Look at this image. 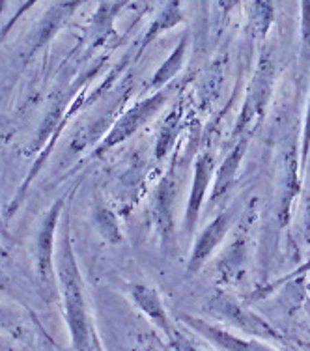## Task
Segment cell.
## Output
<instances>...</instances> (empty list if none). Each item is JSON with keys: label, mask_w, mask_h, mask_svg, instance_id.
I'll use <instances>...</instances> for the list:
<instances>
[{"label": "cell", "mask_w": 310, "mask_h": 351, "mask_svg": "<svg viewBox=\"0 0 310 351\" xmlns=\"http://www.w3.org/2000/svg\"><path fill=\"white\" fill-rule=\"evenodd\" d=\"M232 223H234V213L232 211H223L221 215H217L204 228V232H200V236L196 237L193 252H191L189 265H187L189 273L200 271L204 263L208 262V258L215 252L217 247L223 243V239L228 234Z\"/></svg>", "instance_id": "52a82bcc"}, {"label": "cell", "mask_w": 310, "mask_h": 351, "mask_svg": "<svg viewBox=\"0 0 310 351\" xmlns=\"http://www.w3.org/2000/svg\"><path fill=\"white\" fill-rule=\"evenodd\" d=\"M309 149H310V99H309V107H307V118H305L303 135H301V172H305V167H307Z\"/></svg>", "instance_id": "ac0fdd59"}, {"label": "cell", "mask_w": 310, "mask_h": 351, "mask_svg": "<svg viewBox=\"0 0 310 351\" xmlns=\"http://www.w3.org/2000/svg\"><path fill=\"white\" fill-rule=\"evenodd\" d=\"M245 149H247V138H241L237 142V146H234V149L230 152L228 157L224 159L223 165L219 167L215 182H213V187H211V196H209L211 202L221 198L232 187V183L236 182L237 170H239V165H241L243 156H245Z\"/></svg>", "instance_id": "30bf717a"}, {"label": "cell", "mask_w": 310, "mask_h": 351, "mask_svg": "<svg viewBox=\"0 0 310 351\" xmlns=\"http://www.w3.org/2000/svg\"><path fill=\"white\" fill-rule=\"evenodd\" d=\"M169 92V88H161V90H157L152 97H148L146 101L136 103L135 107L129 108L128 112L121 116L120 120L112 125L110 133L105 136V141H103L102 144V152L112 148L116 144H120V142L126 141L128 136L133 135L135 131H139V129L148 122L150 118L163 107V103L167 101Z\"/></svg>", "instance_id": "277c9868"}, {"label": "cell", "mask_w": 310, "mask_h": 351, "mask_svg": "<svg viewBox=\"0 0 310 351\" xmlns=\"http://www.w3.org/2000/svg\"><path fill=\"white\" fill-rule=\"evenodd\" d=\"M305 311H307V314H309V319H310V299L305 303Z\"/></svg>", "instance_id": "d6986e66"}, {"label": "cell", "mask_w": 310, "mask_h": 351, "mask_svg": "<svg viewBox=\"0 0 310 351\" xmlns=\"http://www.w3.org/2000/svg\"><path fill=\"white\" fill-rule=\"evenodd\" d=\"M8 0H0V14H2V10H4V6H6Z\"/></svg>", "instance_id": "ffe728a7"}, {"label": "cell", "mask_w": 310, "mask_h": 351, "mask_svg": "<svg viewBox=\"0 0 310 351\" xmlns=\"http://www.w3.org/2000/svg\"><path fill=\"white\" fill-rule=\"evenodd\" d=\"M307 273H310V258L307 260V262L303 263V265H299L296 271H291V273H288L286 277H281L278 280H275L273 284H270V286H265V288H262V295H267V293H273V291L278 288V286H283V284L290 282V280H296V278L303 277V275H307Z\"/></svg>", "instance_id": "e0dca14e"}, {"label": "cell", "mask_w": 310, "mask_h": 351, "mask_svg": "<svg viewBox=\"0 0 310 351\" xmlns=\"http://www.w3.org/2000/svg\"><path fill=\"white\" fill-rule=\"evenodd\" d=\"M271 88H273V62H271V56H267L260 62L257 75L252 79L250 92L243 107L239 123H237V133L247 131L249 125H254L258 122V118L262 116L265 108V103L270 99Z\"/></svg>", "instance_id": "8992f818"}, {"label": "cell", "mask_w": 310, "mask_h": 351, "mask_svg": "<svg viewBox=\"0 0 310 351\" xmlns=\"http://www.w3.org/2000/svg\"><path fill=\"white\" fill-rule=\"evenodd\" d=\"M208 311L219 319L228 324L230 327H236L247 337L260 338V340H281V332L262 317L260 314L245 306L236 298L228 295L226 291H217L213 298L209 299Z\"/></svg>", "instance_id": "7a4b0ae2"}, {"label": "cell", "mask_w": 310, "mask_h": 351, "mask_svg": "<svg viewBox=\"0 0 310 351\" xmlns=\"http://www.w3.org/2000/svg\"><path fill=\"white\" fill-rule=\"evenodd\" d=\"M213 172H215V159L211 154H200L196 157L195 167H193V185H191L189 202H187V211H185V219H183V230L187 236L195 234L204 198H206V193H208L211 180H213Z\"/></svg>", "instance_id": "5b68a950"}, {"label": "cell", "mask_w": 310, "mask_h": 351, "mask_svg": "<svg viewBox=\"0 0 310 351\" xmlns=\"http://www.w3.org/2000/svg\"><path fill=\"white\" fill-rule=\"evenodd\" d=\"M174 180L170 176H165L157 187L154 200V219L155 226L159 230L161 243L167 245L174 239V221H172V204H174Z\"/></svg>", "instance_id": "9c48e42d"}, {"label": "cell", "mask_w": 310, "mask_h": 351, "mask_svg": "<svg viewBox=\"0 0 310 351\" xmlns=\"http://www.w3.org/2000/svg\"><path fill=\"white\" fill-rule=\"evenodd\" d=\"M185 53H187V36H183L182 41L178 43V47L172 51L167 60L163 62V66L157 69V73L154 75L152 79V88L154 90H161L165 84H169L170 79L174 77L183 66V60H185Z\"/></svg>", "instance_id": "7c38bea8"}, {"label": "cell", "mask_w": 310, "mask_h": 351, "mask_svg": "<svg viewBox=\"0 0 310 351\" xmlns=\"http://www.w3.org/2000/svg\"><path fill=\"white\" fill-rule=\"evenodd\" d=\"M223 2H228V4H226V6H230V4H232V2H234V0H223Z\"/></svg>", "instance_id": "44dd1931"}, {"label": "cell", "mask_w": 310, "mask_h": 351, "mask_svg": "<svg viewBox=\"0 0 310 351\" xmlns=\"http://www.w3.org/2000/svg\"><path fill=\"white\" fill-rule=\"evenodd\" d=\"M301 40L303 56L310 58V0H301Z\"/></svg>", "instance_id": "2e32d148"}, {"label": "cell", "mask_w": 310, "mask_h": 351, "mask_svg": "<svg viewBox=\"0 0 310 351\" xmlns=\"http://www.w3.org/2000/svg\"><path fill=\"white\" fill-rule=\"evenodd\" d=\"M183 325H187L191 331L196 332L198 337L208 340L209 344L219 350H230V351H249V350H273L275 346L270 344L267 340H260V338H243L228 331L226 327L206 322L202 317L195 316H182Z\"/></svg>", "instance_id": "3957f363"}, {"label": "cell", "mask_w": 310, "mask_h": 351, "mask_svg": "<svg viewBox=\"0 0 310 351\" xmlns=\"http://www.w3.org/2000/svg\"><path fill=\"white\" fill-rule=\"evenodd\" d=\"M243 263H245V241L236 239L234 243L230 245V249L224 252L223 260L217 265V271L223 275V280L234 282V278L239 275Z\"/></svg>", "instance_id": "4fadbf2b"}, {"label": "cell", "mask_w": 310, "mask_h": 351, "mask_svg": "<svg viewBox=\"0 0 310 351\" xmlns=\"http://www.w3.org/2000/svg\"><path fill=\"white\" fill-rule=\"evenodd\" d=\"M178 21H182V10H180V2L178 0H165L163 4V10L159 12V15L155 17L154 25L148 30L146 34V40H144V47L148 45L150 41L154 40L155 36L161 34L165 30H169L174 25H178Z\"/></svg>", "instance_id": "5bb4252c"}, {"label": "cell", "mask_w": 310, "mask_h": 351, "mask_svg": "<svg viewBox=\"0 0 310 351\" xmlns=\"http://www.w3.org/2000/svg\"><path fill=\"white\" fill-rule=\"evenodd\" d=\"M58 275H60L62 293L66 303V316L68 325L73 335V346L77 350L90 348V324H88L86 306H84V295H82V282L77 263H75L73 250L69 245V239H64V247L60 252V263H58Z\"/></svg>", "instance_id": "6da1fadb"}, {"label": "cell", "mask_w": 310, "mask_h": 351, "mask_svg": "<svg viewBox=\"0 0 310 351\" xmlns=\"http://www.w3.org/2000/svg\"><path fill=\"white\" fill-rule=\"evenodd\" d=\"M271 21H273V10H271L270 2L254 0L252 2V25L258 30V34L263 36L267 32Z\"/></svg>", "instance_id": "9a60e30c"}, {"label": "cell", "mask_w": 310, "mask_h": 351, "mask_svg": "<svg viewBox=\"0 0 310 351\" xmlns=\"http://www.w3.org/2000/svg\"><path fill=\"white\" fill-rule=\"evenodd\" d=\"M131 298H133L136 306L146 314V317H148L150 322H152L165 337L170 338L172 344H174V340L176 338H180V335H178L174 327H172V319H170L169 312L165 308V303H163L159 291L154 290L148 284H133V286H131Z\"/></svg>", "instance_id": "ba28073f"}, {"label": "cell", "mask_w": 310, "mask_h": 351, "mask_svg": "<svg viewBox=\"0 0 310 351\" xmlns=\"http://www.w3.org/2000/svg\"><path fill=\"white\" fill-rule=\"evenodd\" d=\"M64 202H56L51 213L43 223V228L40 232V239H38V254H40V271L43 278H49L51 275V254H53V232L58 221V213H60Z\"/></svg>", "instance_id": "8fae6325"}]
</instances>
